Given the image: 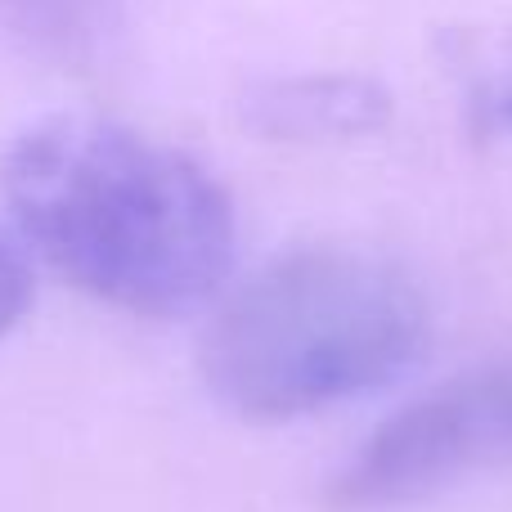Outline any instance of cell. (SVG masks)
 I'll return each instance as SVG.
<instances>
[{
	"label": "cell",
	"mask_w": 512,
	"mask_h": 512,
	"mask_svg": "<svg viewBox=\"0 0 512 512\" xmlns=\"http://www.w3.org/2000/svg\"><path fill=\"white\" fill-rule=\"evenodd\" d=\"M0 189L32 261L108 310L185 319L230 288V194L198 158L126 122L41 117L5 149Z\"/></svg>",
	"instance_id": "1"
},
{
	"label": "cell",
	"mask_w": 512,
	"mask_h": 512,
	"mask_svg": "<svg viewBox=\"0 0 512 512\" xmlns=\"http://www.w3.org/2000/svg\"><path fill=\"white\" fill-rule=\"evenodd\" d=\"M427 342L432 310L400 265L360 248H292L212 301L198 369L230 414L292 423L400 382Z\"/></svg>",
	"instance_id": "2"
},
{
	"label": "cell",
	"mask_w": 512,
	"mask_h": 512,
	"mask_svg": "<svg viewBox=\"0 0 512 512\" xmlns=\"http://www.w3.org/2000/svg\"><path fill=\"white\" fill-rule=\"evenodd\" d=\"M504 463H512V364H477L364 436L333 477V504L346 512L423 504Z\"/></svg>",
	"instance_id": "3"
},
{
	"label": "cell",
	"mask_w": 512,
	"mask_h": 512,
	"mask_svg": "<svg viewBox=\"0 0 512 512\" xmlns=\"http://www.w3.org/2000/svg\"><path fill=\"white\" fill-rule=\"evenodd\" d=\"M391 117V95L369 77H283L243 99V122L265 140L319 144L378 131Z\"/></svg>",
	"instance_id": "4"
},
{
	"label": "cell",
	"mask_w": 512,
	"mask_h": 512,
	"mask_svg": "<svg viewBox=\"0 0 512 512\" xmlns=\"http://www.w3.org/2000/svg\"><path fill=\"white\" fill-rule=\"evenodd\" d=\"M32 292H36V261L14 234L9 216H0V342L27 319Z\"/></svg>",
	"instance_id": "5"
},
{
	"label": "cell",
	"mask_w": 512,
	"mask_h": 512,
	"mask_svg": "<svg viewBox=\"0 0 512 512\" xmlns=\"http://www.w3.org/2000/svg\"><path fill=\"white\" fill-rule=\"evenodd\" d=\"M486 113L495 117L504 131H512V68L504 72V77L490 86V95H486Z\"/></svg>",
	"instance_id": "6"
}]
</instances>
